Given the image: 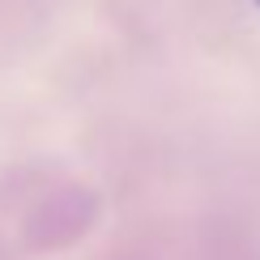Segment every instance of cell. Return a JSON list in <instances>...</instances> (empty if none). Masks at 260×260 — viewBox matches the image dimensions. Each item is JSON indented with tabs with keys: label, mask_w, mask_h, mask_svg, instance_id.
I'll return each instance as SVG.
<instances>
[{
	"label": "cell",
	"mask_w": 260,
	"mask_h": 260,
	"mask_svg": "<svg viewBox=\"0 0 260 260\" xmlns=\"http://www.w3.org/2000/svg\"><path fill=\"white\" fill-rule=\"evenodd\" d=\"M256 5H260V0H256Z\"/></svg>",
	"instance_id": "6da1fadb"
}]
</instances>
